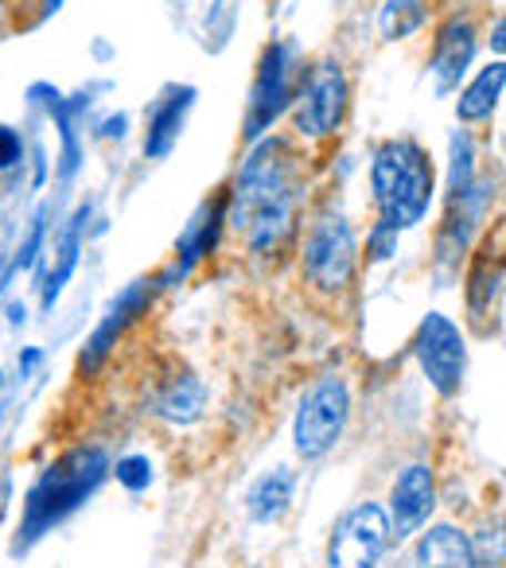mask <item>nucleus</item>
Here are the masks:
<instances>
[{"label": "nucleus", "mask_w": 506, "mask_h": 568, "mask_svg": "<svg viewBox=\"0 0 506 568\" xmlns=\"http://www.w3.org/2000/svg\"><path fill=\"white\" fill-rule=\"evenodd\" d=\"M301 206V164L289 144L265 141L245 156L230 195V226L253 253H273L296 230Z\"/></svg>", "instance_id": "f257e3e1"}, {"label": "nucleus", "mask_w": 506, "mask_h": 568, "mask_svg": "<svg viewBox=\"0 0 506 568\" xmlns=\"http://www.w3.org/2000/svg\"><path fill=\"white\" fill-rule=\"evenodd\" d=\"M105 475H110V456H105L102 444H79L51 467H43V475L24 495L17 552L32 549L43 534H51L59 521H67L79 506H87V498L102 487Z\"/></svg>", "instance_id": "f03ea898"}, {"label": "nucleus", "mask_w": 506, "mask_h": 568, "mask_svg": "<svg viewBox=\"0 0 506 568\" xmlns=\"http://www.w3.org/2000/svg\"><path fill=\"white\" fill-rule=\"evenodd\" d=\"M374 203H378V226L402 230L417 226L433 203V160L417 141H386L374 152L371 164Z\"/></svg>", "instance_id": "7ed1b4c3"}, {"label": "nucleus", "mask_w": 506, "mask_h": 568, "mask_svg": "<svg viewBox=\"0 0 506 568\" xmlns=\"http://www.w3.org/2000/svg\"><path fill=\"white\" fill-rule=\"evenodd\" d=\"M304 276L316 293H343L355 276L358 265V242L355 230L343 214H320L304 234Z\"/></svg>", "instance_id": "20e7f679"}, {"label": "nucleus", "mask_w": 506, "mask_h": 568, "mask_svg": "<svg viewBox=\"0 0 506 568\" xmlns=\"http://www.w3.org/2000/svg\"><path fill=\"white\" fill-rule=\"evenodd\" d=\"M351 417V389L343 378H320L301 397V409L293 420V444L304 459H320L340 444Z\"/></svg>", "instance_id": "39448f33"}, {"label": "nucleus", "mask_w": 506, "mask_h": 568, "mask_svg": "<svg viewBox=\"0 0 506 568\" xmlns=\"http://www.w3.org/2000/svg\"><path fill=\"white\" fill-rule=\"evenodd\" d=\"M389 541L394 534H389L386 510L378 503H358L335 521L327 541V568H378Z\"/></svg>", "instance_id": "423d86ee"}, {"label": "nucleus", "mask_w": 506, "mask_h": 568, "mask_svg": "<svg viewBox=\"0 0 506 568\" xmlns=\"http://www.w3.org/2000/svg\"><path fill=\"white\" fill-rule=\"evenodd\" d=\"M413 355H417L421 371H425L428 386L441 397L459 394L467 371V343L464 332L452 324L441 312H428L417 327V339H413Z\"/></svg>", "instance_id": "0eeeda50"}, {"label": "nucleus", "mask_w": 506, "mask_h": 568, "mask_svg": "<svg viewBox=\"0 0 506 568\" xmlns=\"http://www.w3.org/2000/svg\"><path fill=\"white\" fill-rule=\"evenodd\" d=\"M343 113H347V74L340 63H316L296 90V133L308 141H324L340 129Z\"/></svg>", "instance_id": "6e6552de"}, {"label": "nucleus", "mask_w": 506, "mask_h": 568, "mask_svg": "<svg viewBox=\"0 0 506 568\" xmlns=\"http://www.w3.org/2000/svg\"><path fill=\"white\" fill-rule=\"evenodd\" d=\"M293 98V59H289L285 43H273L265 48L262 67H257V79L250 90V113H245V136L257 141L273 121L281 118V110Z\"/></svg>", "instance_id": "1a4fd4ad"}, {"label": "nucleus", "mask_w": 506, "mask_h": 568, "mask_svg": "<svg viewBox=\"0 0 506 568\" xmlns=\"http://www.w3.org/2000/svg\"><path fill=\"white\" fill-rule=\"evenodd\" d=\"M152 304V284L149 281H133L125 288V293L118 296V301L110 304V312H105V320L94 327V335L87 339V347H82V374H98L105 366V358L113 355V347H118V339L125 335L129 324H136V320L149 312Z\"/></svg>", "instance_id": "9d476101"}, {"label": "nucleus", "mask_w": 506, "mask_h": 568, "mask_svg": "<svg viewBox=\"0 0 506 568\" xmlns=\"http://www.w3.org/2000/svg\"><path fill=\"white\" fill-rule=\"evenodd\" d=\"M436 506V475L428 464H409L389 490V534L413 537Z\"/></svg>", "instance_id": "9b49d317"}, {"label": "nucleus", "mask_w": 506, "mask_h": 568, "mask_svg": "<svg viewBox=\"0 0 506 568\" xmlns=\"http://www.w3.org/2000/svg\"><path fill=\"white\" fill-rule=\"evenodd\" d=\"M475 59V28L472 20H448L436 36V48H433V71L441 90H452L459 79L467 74Z\"/></svg>", "instance_id": "f8f14e48"}, {"label": "nucleus", "mask_w": 506, "mask_h": 568, "mask_svg": "<svg viewBox=\"0 0 506 568\" xmlns=\"http://www.w3.org/2000/svg\"><path fill=\"white\" fill-rule=\"evenodd\" d=\"M191 102H195V90L183 87V90H168L149 113V133H144V156L152 160H164L172 152V144L180 141V129L183 118H188Z\"/></svg>", "instance_id": "ddd939ff"}, {"label": "nucleus", "mask_w": 506, "mask_h": 568, "mask_svg": "<svg viewBox=\"0 0 506 568\" xmlns=\"http://www.w3.org/2000/svg\"><path fill=\"white\" fill-rule=\"evenodd\" d=\"M152 409H156V417L172 420V425H195L199 417H203L206 409V386L203 378H195L191 371L175 374V378H168L164 386H160L156 402H152Z\"/></svg>", "instance_id": "4468645a"}, {"label": "nucleus", "mask_w": 506, "mask_h": 568, "mask_svg": "<svg viewBox=\"0 0 506 568\" xmlns=\"http://www.w3.org/2000/svg\"><path fill=\"white\" fill-rule=\"evenodd\" d=\"M417 568H475L472 537L456 526H433L413 552Z\"/></svg>", "instance_id": "2eb2a0df"}, {"label": "nucleus", "mask_w": 506, "mask_h": 568, "mask_svg": "<svg viewBox=\"0 0 506 568\" xmlns=\"http://www.w3.org/2000/svg\"><path fill=\"white\" fill-rule=\"evenodd\" d=\"M293 487H296V475L289 467H277V471L262 475V479L253 483L250 495H245V510H250L253 521H277L281 514L289 510L293 503Z\"/></svg>", "instance_id": "dca6fc26"}, {"label": "nucleus", "mask_w": 506, "mask_h": 568, "mask_svg": "<svg viewBox=\"0 0 506 568\" xmlns=\"http://www.w3.org/2000/svg\"><path fill=\"white\" fill-rule=\"evenodd\" d=\"M219 222H222V206H206L203 214H199L195 222L188 226V234L180 237V261H175V268L168 273V284L183 281V276L191 273V265H195L199 257H206L214 245V237H219Z\"/></svg>", "instance_id": "f3484780"}, {"label": "nucleus", "mask_w": 506, "mask_h": 568, "mask_svg": "<svg viewBox=\"0 0 506 568\" xmlns=\"http://www.w3.org/2000/svg\"><path fill=\"white\" fill-rule=\"evenodd\" d=\"M503 82H506V67L503 63H490L479 71V79L472 82V87L459 94L456 102V113L459 121H483L495 113L498 98H503Z\"/></svg>", "instance_id": "a211bd4d"}, {"label": "nucleus", "mask_w": 506, "mask_h": 568, "mask_svg": "<svg viewBox=\"0 0 506 568\" xmlns=\"http://www.w3.org/2000/svg\"><path fill=\"white\" fill-rule=\"evenodd\" d=\"M421 24H425V0H389L382 9V36L386 40H405Z\"/></svg>", "instance_id": "6ab92c4d"}, {"label": "nucleus", "mask_w": 506, "mask_h": 568, "mask_svg": "<svg viewBox=\"0 0 506 568\" xmlns=\"http://www.w3.org/2000/svg\"><path fill=\"white\" fill-rule=\"evenodd\" d=\"M74 265H79V226L67 230L63 242H59V265L51 268L48 284H43V308H51V304L59 301V293H63V284L71 281Z\"/></svg>", "instance_id": "aec40b11"}, {"label": "nucleus", "mask_w": 506, "mask_h": 568, "mask_svg": "<svg viewBox=\"0 0 506 568\" xmlns=\"http://www.w3.org/2000/svg\"><path fill=\"white\" fill-rule=\"evenodd\" d=\"M110 471L118 475L121 487L133 490V495H141V490L152 487V459L149 456H121Z\"/></svg>", "instance_id": "412c9836"}, {"label": "nucleus", "mask_w": 506, "mask_h": 568, "mask_svg": "<svg viewBox=\"0 0 506 568\" xmlns=\"http://www.w3.org/2000/svg\"><path fill=\"white\" fill-rule=\"evenodd\" d=\"M498 284H503V268H498V273H490V281L479 273V268H475L472 284H467V304H472V316H483V312H490V304H498V293H503Z\"/></svg>", "instance_id": "4be33fe9"}, {"label": "nucleus", "mask_w": 506, "mask_h": 568, "mask_svg": "<svg viewBox=\"0 0 506 568\" xmlns=\"http://www.w3.org/2000/svg\"><path fill=\"white\" fill-rule=\"evenodd\" d=\"M472 187V136L467 133H456L452 136V183L448 191L459 195V191Z\"/></svg>", "instance_id": "5701e85b"}, {"label": "nucleus", "mask_w": 506, "mask_h": 568, "mask_svg": "<svg viewBox=\"0 0 506 568\" xmlns=\"http://www.w3.org/2000/svg\"><path fill=\"white\" fill-rule=\"evenodd\" d=\"M20 156H24V141H20V133L9 125H0V172L17 164Z\"/></svg>", "instance_id": "b1692460"}, {"label": "nucleus", "mask_w": 506, "mask_h": 568, "mask_svg": "<svg viewBox=\"0 0 506 568\" xmlns=\"http://www.w3.org/2000/svg\"><path fill=\"white\" fill-rule=\"evenodd\" d=\"M394 245H397V234H394V230H386V226L374 230V237H371V253H374V261H386L389 253H394Z\"/></svg>", "instance_id": "393cba45"}, {"label": "nucleus", "mask_w": 506, "mask_h": 568, "mask_svg": "<svg viewBox=\"0 0 506 568\" xmlns=\"http://www.w3.org/2000/svg\"><path fill=\"white\" fill-rule=\"evenodd\" d=\"M40 351H28V355H20V371H24V374H32L36 371V366H40Z\"/></svg>", "instance_id": "a878e982"}, {"label": "nucleus", "mask_w": 506, "mask_h": 568, "mask_svg": "<svg viewBox=\"0 0 506 568\" xmlns=\"http://www.w3.org/2000/svg\"><path fill=\"white\" fill-rule=\"evenodd\" d=\"M0 389H4V371H0Z\"/></svg>", "instance_id": "bb28decb"}]
</instances>
